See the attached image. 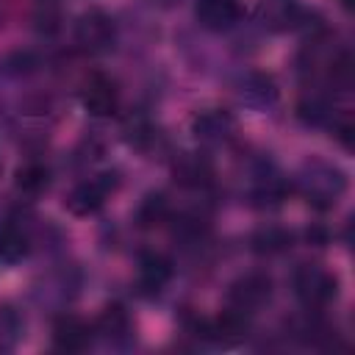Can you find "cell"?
<instances>
[{"instance_id":"obj_2","label":"cell","mask_w":355,"mask_h":355,"mask_svg":"<svg viewBox=\"0 0 355 355\" xmlns=\"http://www.w3.org/2000/svg\"><path fill=\"white\" fill-rule=\"evenodd\" d=\"M294 294L311 311L324 308L338 294V277L319 263H302L294 272Z\"/></svg>"},{"instance_id":"obj_4","label":"cell","mask_w":355,"mask_h":355,"mask_svg":"<svg viewBox=\"0 0 355 355\" xmlns=\"http://www.w3.org/2000/svg\"><path fill=\"white\" fill-rule=\"evenodd\" d=\"M116 189V175L114 172H103L97 178H89L83 183H78L69 194H67V211L75 216H89L94 211L103 208V202L108 200V194Z\"/></svg>"},{"instance_id":"obj_7","label":"cell","mask_w":355,"mask_h":355,"mask_svg":"<svg viewBox=\"0 0 355 355\" xmlns=\"http://www.w3.org/2000/svg\"><path fill=\"white\" fill-rule=\"evenodd\" d=\"M269 297H272V280L263 272H247L239 280H233L230 288H227L230 308H239L244 313H252V311L263 308L269 302Z\"/></svg>"},{"instance_id":"obj_15","label":"cell","mask_w":355,"mask_h":355,"mask_svg":"<svg viewBox=\"0 0 355 355\" xmlns=\"http://www.w3.org/2000/svg\"><path fill=\"white\" fill-rule=\"evenodd\" d=\"M239 100L247 103V105H252V108H269L277 100V89H275L272 78L252 72V75L241 78V83H239Z\"/></svg>"},{"instance_id":"obj_10","label":"cell","mask_w":355,"mask_h":355,"mask_svg":"<svg viewBox=\"0 0 355 355\" xmlns=\"http://www.w3.org/2000/svg\"><path fill=\"white\" fill-rule=\"evenodd\" d=\"M194 17L205 31H230L241 19V3L239 0H197Z\"/></svg>"},{"instance_id":"obj_20","label":"cell","mask_w":355,"mask_h":355,"mask_svg":"<svg viewBox=\"0 0 355 355\" xmlns=\"http://www.w3.org/2000/svg\"><path fill=\"white\" fill-rule=\"evenodd\" d=\"M47 180H50V172L47 166L31 161V164H22L17 169V189H22L25 194H39L42 189H47Z\"/></svg>"},{"instance_id":"obj_19","label":"cell","mask_w":355,"mask_h":355,"mask_svg":"<svg viewBox=\"0 0 355 355\" xmlns=\"http://www.w3.org/2000/svg\"><path fill=\"white\" fill-rule=\"evenodd\" d=\"M166 216H169V202L164 194H147L136 211V219L141 227H155V225L166 222Z\"/></svg>"},{"instance_id":"obj_5","label":"cell","mask_w":355,"mask_h":355,"mask_svg":"<svg viewBox=\"0 0 355 355\" xmlns=\"http://www.w3.org/2000/svg\"><path fill=\"white\" fill-rule=\"evenodd\" d=\"M194 333H200L202 338H211V341H216V344H222V347H236V344H241L244 338H247V333H250V319H247V313L244 311H239V308H227V311H222L216 319H200L197 324H194Z\"/></svg>"},{"instance_id":"obj_6","label":"cell","mask_w":355,"mask_h":355,"mask_svg":"<svg viewBox=\"0 0 355 355\" xmlns=\"http://www.w3.org/2000/svg\"><path fill=\"white\" fill-rule=\"evenodd\" d=\"M255 17L266 31L286 33L305 25L308 8L302 6V0H258Z\"/></svg>"},{"instance_id":"obj_21","label":"cell","mask_w":355,"mask_h":355,"mask_svg":"<svg viewBox=\"0 0 355 355\" xmlns=\"http://www.w3.org/2000/svg\"><path fill=\"white\" fill-rule=\"evenodd\" d=\"M150 6H155V8H175V6H180L183 0H147Z\"/></svg>"},{"instance_id":"obj_22","label":"cell","mask_w":355,"mask_h":355,"mask_svg":"<svg viewBox=\"0 0 355 355\" xmlns=\"http://www.w3.org/2000/svg\"><path fill=\"white\" fill-rule=\"evenodd\" d=\"M341 6H344V8H352V0H341Z\"/></svg>"},{"instance_id":"obj_14","label":"cell","mask_w":355,"mask_h":355,"mask_svg":"<svg viewBox=\"0 0 355 355\" xmlns=\"http://www.w3.org/2000/svg\"><path fill=\"white\" fill-rule=\"evenodd\" d=\"M172 277V263L169 258H164L161 252H144L139 261V283L144 291L155 294L161 291Z\"/></svg>"},{"instance_id":"obj_1","label":"cell","mask_w":355,"mask_h":355,"mask_svg":"<svg viewBox=\"0 0 355 355\" xmlns=\"http://www.w3.org/2000/svg\"><path fill=\"white\" fill-rule=\"evenodd\" d=\"M297 186L302 191V197L313 205V208H333L338 202V197L347 191V175L327 161H305L300 175H297Z\"/></svg>"},{"instance_id":"obj_18","label":"cell","mask_w":355,"mask_h":355,"mask_svg":"<svg viewBox=\"0 0 355 355\" xmlns=\"http://www.w3.org/2000/svg\"><path fill=\"white\" fill-rule=\"evenodd\" d=\"M28 252V236L17 225H0V261L17 263Z\"/></svg>"},{"instance_id":"obj_8","label":"cell","mask_w":355,"mask_h":355,"mask_svg":"<svg viewBox=\"0 0 355 355\" xmlns=\"http://www.w3.org/2000/svg\"><path fill=\"white\" fill-rule=\"evenodd\" d=\"M233 133H236V119L222 108H205L191 116V136L200 144H208V147L225 144L233 139Z\"/></svg>"},{"instance_id":"obj_16","label":"cell","mask_w":355,"mask_h":355,"mask_svg":"<svg viewBox=\"0 0 355 355\" xmlns=\"http://www.w3.org/2000/svg\"><path fill=\"white\" fill-rule=\"evenodd\" d=\"M291 241H294V233L286 230V227H280V225H263L250 239V244H252V250L258 255H277V252L288 250Z\"/></svg>"},{"instance_id":"obj_17","label":"cell","mask_w":355,"mask_h":355,"mask_svg":"<svg viewBox=\"0 0 355 355\" xmlns=\"http://www.w3.org/2000/svg\"><path fill=\"white\" fill-rule=\"evenodd\" d=\"M31 19H33V28L44 36H53L61 31V22H64V11H61V3L58 0H36L33 3V11H31Z\"/></svg>"},{"instance_id":"obj_12","label":"cell","mask_w":355,"mask_h":355,"mask_svg":"<svg viewBox=\"0 0 355 355\" xmlns=\"http://www.w3.org/2000/svg\"><path fill=\"white\" fill-rule=\"evenodd\" d=\"M172 178L186 189H200L211 183L214 166L205 153H178L172 161Z\"/></svg>"},{"instance_id":"obj_3","label":"cell","mask_w":355,"mask_h":355,"mask_svg":"<svg viewBox=\"0 0 355 355\" xmlns=\"http://www.w3.org/2000/svg\"><path fill=\"white\" fill-rule=\"evenodd\" d=\"M116 39V25L103 8H89L75 22V44L83 53H105Z\"/></svg>"},{"instance_id":"obj_13","label":"cell","mask_w":355,"mask_h":355,"mask_svg":"<svg viewBox=\"0 0 355 355\" xmlns=\"http://www.w3.org/2000/svg\"><path fill=\"white\" fill-rule=\"evenodd\" d=\"M130 327H133L130 313H128L125 305H119V302L105 305L103 313H100L97 322H94V333H100V336H103L105 341H111V344L125 341V338L130 336Z\"/></svg>"},{"instance_id":"obj_11","label":"cell","mask_w":355,"mask_h":355,"mask_svg":"<svg viewBox=\"0 0 355 355\" xmlns=\"http://www.w3.org/2000/svg\"><path fill=\"white\" fill-rule=\"evenodd\" d=\"M92 336H94V327L72 313L58 316L53 324V344L64 352H83L92 344Z\"/></svg>"},{"instance_id":"obj_9","label":"cell","mask_w":355,"mask_h":355,"mask_svg":"<svg viewBox=\"0 0 355 355\" xmlns=\"http://www.w3.org/2000/svg\"><path fill=\"white\" fill-rule=\"evenodd\" d=\"M80 103L92 116H111L119 105L116 83L105 75H92L80 89Z\"/></svg>"}]
</instances>
